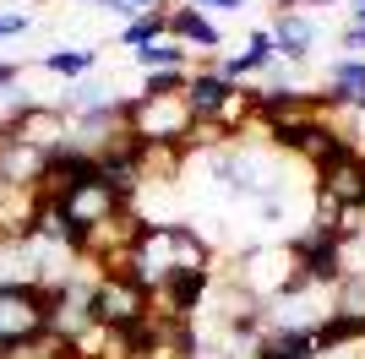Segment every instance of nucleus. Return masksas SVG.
Here are the masks:
<instances>
[{
	"label": "nucleus",
	"mask_w": 365,
	"mask_h": 359,
	"mask_svg": "<svg viewBox=\"0 0 365 359\" xmlns=\"http://www.w3.org/2000/svg\"><path fill=\"white\" fill-rule=\"evenodd\" d=\"M333 311L360 316V321H365V272H344V278H338V288H333Z\"/></svg>",
	"instance_id": "6ab92c4d"
},
{
	"label": "nucleus",
	"mask_w": 365,
	"mask_h": 359,
	"mask_svg": "<svg viewBox=\"0 0 365 359\" xmlns=\"http://www.w3.org/2000/svg\"><path fill=\"white\" fill-rule=\"evenodd\" d=\"M93 321L104 332H125L153 321V294L125 272H93Z\"/></svg>",
	"instance_id": "7ed1b4c3"
},
{
	"label": "nucleus",
	"mask_w": 365,
	"mask_h": 359,
	"mask_svg": "<svg viewBox=\"0 0 365 359\" xmlns=\"http://www.w3.org/2000/svg\"><path fill=\"white\" fill-rule=\"evenodd\" d=\"M164 33H169V6H164V11H142L137 22H125V28H120V49H131V55H137V49L158 44Z\"/></svg>",
	"instance_id": "a211bd4d"
},
{
	"label": "nucleus",
	"mask_w": 365,
	"mask_h": 359,
	"mask_svg": "<svg viewBox=\"0 0 365 359\" xmlns=\"http://www.w3.org/2000/svg\"><path fill=\"white\" fill-rule=\"evenodd\" d=\"M191 6H202V11H245V0H191Z\"/></svg>",
	"instance_id": "b1692460"
},
{
	"label": "nucleus",
	"mask_w": 365,
	"mask_h": 359,
	"mask_svg": "<svg viewBox=\"0 0 365 359\" xmlns=\"http://www.w3.org/2000/svg\"><path fill=\"white\" fill-rule=\"evenodd\" d=\"M0 288H38V245L0 239Z\"/></svg>",
	"instance_id": "f8f14e48"
},
{
	"label": "nucleus",
	"mask_w": 365,
	"mask_h": 359,
	"mask_svg": "<svg viewBox=\"0 0 365 359\" xmlns=\"http://www.w3.org/2000/svg\"><path fill=\"white\" fill-rule=\"evenodd\" d=\"M360 115H365V104H360Z\"/></svg>",
	"instance_id": "cd10ccee"
},
{
	"label": "nucleus",
	"mask_w": 365,
	"mask_h": 359,
	"mask_svg": "<svg viewBox=\"0 0 365 359\" xmlns=\"http://www.w3.org/2000/svg\"><path fill=\"white\" fill-rule=\"evenodd\" d=\"M109 104H120V93L109 88V82H98V76H82V82H71V88H66V98H61L66 120L93 115V109H109Z\"/></svg>",
	"instance_id": "ddd939ff"
},
{
	"label": "nucleus",
	"mask_w": 365,
	"mask_h": 359,
	"mask_svg": "<svg viewBox=\"0 0 365 359\" xmlns=\"http://www.w3.org/2000/svg\"><path fill=\"white\" fill-rule=\"evenodd\" d=\"M125 131L137 136L142 147H185L191 142V109H185V98L175 93V98H148V93H131L120 109Z\"/></svg>",
	"instance_id": "f257e3e1"
},
{
	"label": "nucleus",
	"mask_w": 365,
	"mask_h": 359,
	"mask_svg": "<svg viewBox=\"0 0 365 359\" xmlns=\"http://www.w3.org/2000/svg\"><path fill=\"white\" fill-rule=\"evenodd\" d=\"M6 136H16V142H28V147H38V152H61L66 142H71V120H66L61 104H38V98H33V104L6 125Z\"/></svg>",
	"instance_id": "423d86ee"
},
{
	"label": "nucleus",
	"mask_w": 365,
	"mask_h": 359,
	"mask_svg": "<svg viewBox=\"0 0 365 359\" xmlns=\"http://www.w3.org/2000/svg\"><path fill=\"white\" fill-rule=\"evenodd\" d=\"M267 33H273L278 60H289V66L311 60V49H317V22H311V11H305V6H284V0H278V11H273V22H267Z\"/></svg>",
	"instance_id": "0eeeda50"
},
{
	"label": "nucleus",
	"mask_w": 365,
	"mask_h": 359,
	"mask_svg": "<svg viewBox=\"0 0 365 359\" xmlns=\"http://www.w3.org/2000/svg\"><path fill=\"white\" fill-rule=\"evenodd\" d=\"M61 354H66V343L55 332L33 338V343H16V348H0V359H61Z\"/></svg>",
	"instance_id": "aec40b11"
},
{
	"label": "nucleus",
	"mask_w": 365,
	"mask_h": 359,
	"mask_svg": "<svg viewBox=\"0 0 365 359\" xmlns=\"http://www.w3.org/2000/svg\"><path fill=\"white\" fill-rule=\"evenodd\" d=\"M142 66V76H153V71H191V66H197V55H191V49L185 44H175V38H158V44H148V49H137V55H131Z\"/></svg>",
	"instance_id": "2eb2a0df"
},
{
	"label": "nucleus",
	"mask_w": 365,
	"mask_h": 359,
	"mask_svg": "<svg viewBox=\"0 0 365 359\" xmlns=\"http://www.w3.org/2000/svg\"><path fill=\"white\" fill-rule=\"evenodd\" d=\"M131 6H137V11H164L169 0H131Z\"/></svg>",
	"instance_id": "393cba45"
},
{
	"label": "nucleus",
	"mask_w": 365,
	"mask_h": 359,
	"mask_svg": "<svg viewBox=\"0 0 365 359\" xmlns=\"http://www.w3.org/2000/svg\"><path fill=\"white\" fill-rule=\"evenodd\" d=\"M289 256H294V272L317 288H338L344 278V234H327V229H300L289 239Z\"/></svg>",
	"instance_id": "20e7f679"
},
{
	"label": "nucleus",
	"mask_w": 365,
	"mask_h": 359,
	"mask_svg": "<svg viewBox=\"0 0 365 359\" xmlns=\"http://www.w3.org/2000/svg\"><path fill=\"white\" fill-rule=\"evenodd\" d=\"M93 6H98V0H93Z\"/></svg>",
	"instance_id": "c85d7f7f"
},
{
	"label": "nucleus",
	"mask_w": 365,
	"mask_h": 359,
	"mask_svg": "<svg viewBox=\"0 0 365 359\" xmlns=\"http://www.w3.org/2000/svg\"><path fill=\"white\" fill-rule=\"evenodd\" d=\"M257 359H317V343H311V332H278V327H267Z\"/></svg>",
	"instance_id": "f3484780"
},
{
	"label": "nucleus",
	"mask_w": 365,
	"mask_h": 359,
	"mask_svg": "<svg viewBox=\"0 0 365 359\" xmlns=\"http://www.w3.org/2000/svg\"><path fill=\"white\" fill-rule=\"evenodd\" d=\"M218 71L229 76V82H235V88H251V82H257V76H267L278 66V49H273V33L267 28H257V33H245V44L235 49V55H218L213 60Z\"/></svg>",
	"instance_id": "6e6552de"
},
{
	"label": "nucleus",
	"mask_w": 365,
	"mask_h": 359,
	"mask_svg": "<svg viewBox=\"0 0 365 359\" xmlns=\"http://www.w3.org/2000/svg\"><path fill=\"white\" fill-rule=\"evenodd\" d=\"M49 332V294L44 288H0V348L33 343Z\"/></svg>",
	"instance_id": "39448f33"
},
{
	"label": "nucleus",
	"mask_w": 365,
	"mask_h": 359,
	"mask_svg": "<svg viewBox=\"0 0 365 359\" xmlns=\"http://www.w3.org/2000/svg\"><path fill=\"white\" fill-rule=\"evenodd\" d=\"M49 158H55V152H38V147H28V142H16V136L0 131V185H28V191H38Z\"/></svg>",
	"instance_id": "9b49d317"
},
{
	"label": "nucleus",
	"mask_w": 365,
	"mask_h": 359,
	"mask_svg": "<svg viewBox=\"0 0 365 359\" xmlns=\"http://www.w3.org/2000/svg\"><path fill=\"white\" fill-rule=\"evenodd\" d=\"M224 278H235V283H240L251 299L273 305V299L289 288V278H294L289 239H273V245H245V251H235V267H229Z\"/></svg>",
	"instance_id": "f03ea898"
},
{
	"label": "nucleus",
	"mask_w": 365,
	"mask_h": 359,
	"mask_svg": "<svg viewBox=\"0 0 365 359\" xmlns=\"http://www.w3.org/2000/svg\"><path fill=\"white\" fill-rule=\"evenodd\" d=\"M327 88L349 109H360L365 104V55H338L333 66H327Z\"/></svg>",
	"instance_id": "4468645a"
},
{
	"label": "nucleus",
	"mask_w": 365,
	"mask_h": 359,
	"mask_svg": "<svg viewBox=\"0 0 365 359\" xmlns=\"http://www.w3.org/2000/svg\"><path fill=\"white\" fill-rule=\"evenodd\" d=\"M169 6H191V0H169Z\"/></svg>",
	"instance_id": "a878e982"
},
{
	"label": "nucleus",
	"mask_w": 365,
	"mask_h": 359,
	"mask_svg": "<svg viewBox=\"0 0 365 359\" xmlns=\"http://www.w3.org/2000/svg\"><path fill=\"white\" fill-rule=\"evenodd\" d=\"M349 6H354V0H349Z\"/></svg>",
	"instance_id": "c756f323"
},
{
	"label": "nucleus",
	"mask_w": 365,
	"mask_h": 359,
	"mask_svg": "<svg viewBox=\"0 0 365 359\" xmlns=\"http://www.w3.org/2000/svg\"><path fill=\"white\" fill-rule=\"evenodd\" d=\"M360 164H365V147H360Z\"/></svg>",
	"instance_id": "bb28decb"
},
{
	"label": "nucleus",
	"mask_w": 365,
	"mask_h": 359,
	"mask_svg": "<svg viewBox=\"0 0 365 359\" xmlns=\"http://www.w3.org/2000/svg\"><path fill=\"white\" fill-rule=\"evenodd\" d=\"M49 76H66V82H82V76L98 71V49H49L44 60H38Z\"/></svg>",
	"instance_id": "dca6fc26"
},
{
	"label": "nucleus",
	"mask_w": 365,
	"mask_h": 359,
	"mask_svg": "<svg viewBox=\"0 0 365 359\" xmlns=\"http://www.w3.org/2000/svg\"><path fill=\"white\" fill-rule=\"evenodd\" d=\"M169 38L185 44L197 60H218V49H224V28L202 6H169Z\"/></svg>",
	"instance_id": "1a4fd4ad"
},
{
	"label": "nucleus",
	"mask_w": 365,
	"mask_h": 359,
	"mask_svg": "<svg viewBox=\"0 0 365 359\" xmlns=\"http://www.w3.org/2000/svg\"><path fill=\"white\" fill-rule=\"evenodd\" d=\"M33 28L28 11H0V44H11V38H22V33Z\"/></svg>",
	"instance_id": "4be33fe9"
},
{
	"label": "nucleus",
	"mask_w": 365,
	"mask_h": 359,
	"mask_svg": "<svg viewBox=\"0 0 365 359\" xmlns=\"http://www.w3.org/2000/svg\"><path fill=\"white\" fill-rule=\"evenodd\" d=\"M16 82H22V66H16V60H0V93H11Z\"/></svg>",
	"instance_id": "5701e85b"
},
{
	"label": "nucleus",
	"mask_w": 365,
	"mask_h": 359,
	"mask_svg": "<svg viewBox=\"0 0 365 359\" xmlns=\"http://www.w3.org/2000/svg\"><path fill=\"white\" fill-rule=\"evenodd\" d=\"M229 93H235V82H229L224 71H218L213 60H197L191 66V76H185V109H191V120H213L218 109L229 104Z\"/></svg>",
	"instance_id": "9d476101"
},
{
	"label": "nucleus",
	"mask_w": 365,
	"mask_h": 359,
	"mask_svg": "<svg viewBox=\"0 0 365 359\" xmlns=\"http://www.w3.org/2000/svg\"><path fill=\"white\" fill-rule=\"evenodd\" d=\"M185 76L191 71H153V76H142V93L148 98H175V93H185Z\"/></svg>",
	"instance_id": "412c9836"
}]
</instances>
